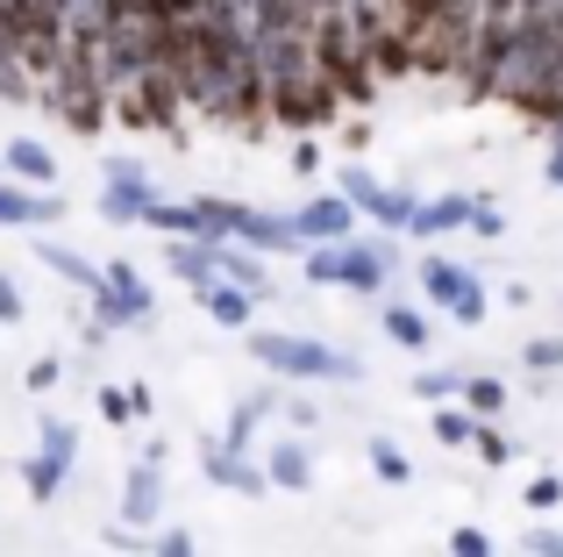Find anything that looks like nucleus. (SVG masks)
I'll use <instances>...</instances> for the list:
<instances>
[{"label": "nucleus", "instance_id": "8", "mask_svg": "<svg viewBox=\"0 0 563 557\" xmlns=\"http://www.w3.org/2000/svg\"><path fill=\"white\" fill-rule=\"evenodd\" d=\"M51 222H65V194L0 172V229H51Z\"/></svg>", "mask_w": 563, "mask_h": 557}, {"label": "nucleus", "instance_id": "12", "mask_svg": "<svg viewBox=\"0 0 563 557\" xmlns=\"http://www.w3.org/2000/svg\"><path fill=\"white\" fill-rule=\"evenodd\" d=\"M165 243H172V251H165V265L179 272L192 293L221 278V237H165Z\"/></svg>", "mask_w": 563, "mask_h": 557}, {"label": "nucleus", "instance_id": "32", "mask_svg": "<svg viewBox=\"0 0 563 557\" xmlns=\"http://www.w3.org/2000/svg\"><path fill=\"white\" fill-rule=\"evenodd\" d=\"M450 557H493V536L478 522H464V529H450Z\"/></svg>", "mask_w": 563, "mask_h": 557}, {"label": "nucleus", "instance_id": "15", "mask_svg": "<svg viewBox=\"0 0 563 557\" xmlns=\"http://www.w3.org/2000/svg\"><path fill=\"white\" fill-rule=\"evenodd\" d=\"M221 278H235V286L250 293H272V272H264V251L243 237H221Z\"/></svg>", "mask_w": 563, "mask_h": 557}, {"label": "nucleus", "instance_id": "31", "mask_svg": "<svg viewBox=\"0 0 563 557\" xmlns=\"http://www.w3.org/2000/svg\"><path fill=\"white\" fill-rule=\"evenodd\" d=\"M521 358H528V372H563V336H536Z\"/></svg>", "mask_w": 563, "mask_h": 557}, {"label": "nucleus", "instance_id": "21", "mask_svg": "<svg viewBox=\"0 0 563 557\" xmlns=\"http://www.w3.org/2000/svg\"><path fill=\"white\" fill-rule=\"evenodd\" d=\"M272 407H286L272 386H257L250 401H235V415H229V444H235V450H250V444H257V422L272 415Z\"/></svg>", "mask_w": 563, "mask_h": 557}, {"label": "nucleus", "instance_id": "26", "mask_svg": "<svg viewBox=\"0 0 563 557\" xmlns=\"http://www.w3.org/2000/svg\"><path fill=\"white\" fill-rule=\"evenodd\" d=\"M464 407H471V415H478V422H493L499 415V407H507V386H499V379H464Z\"/></svg>", "mask_w": 563, "mask_h": 557}, {"label": "nucleus", "instance_id": "9", "mask_svg": "<svg viewBox=\"0 0 563 557\" xmlns=\"http://www.w3.org/2000/svg\"><path fill=\"white\" fill-rule=\"evenodd\" d=\"M157 515H165V444L143 450L136 472H129V487H122V522L129 529H157Z\"/></svg>", "mask_w": 563, "mask_h": 557}, {"label": "nucleus", "instance_id": "18", "mask_svg": "<svg viewBox=\"0 0 563 557\" xmlns=\"http://www.w3.org/2000/svg\"><path fill=\"white\" fill-rule=\"evenodd\" d=\"M264 465H272V487H286V493L314 487V458H307V444H292V436H286V444H272V458H264Z\"/></svg>", "mask_w": 563, "mask_h": 557}, {"label": "nucleus", "instance_id": "1", "mask_svg": "<svg viewBox=\"0 0 563 557\" xmlns=\"http://www.w3.org/2000/svg\"><path fill=\"white\" fill-rule=\"evenodd\" d=\"M314 286H350V293H385V278L399 272V229L385 237H335V243H307V265Z\"/></svg>", "mask_w": 563, "mask_h": 557}, {"label": "nucleus", "instance_id": "28", "mask_svg": "<svg viewBox=\"0 0 563 557\" xmlns=\"http://www.w3.org/2000/svg\"><path fill=\"white\" fill-rule=\"evenodd\" d=\"M413 393H421L428 407H442V401H464V379H456V372H421V379H413Z\"/></svg>", "mask_w": 563, "mask_h": 557}, {"label": "nucleus", "instance_id": "4", "mask_svg": "<svg viewBox=\"0 0 563 557\" xmlns=\"http://www.w3.org/2000/svg\"><path fill=\"white\" fill-rule=\"evenodd\" d=\"M421 293H428V301H435L450 321H464V329H478V321L493 315V293H485V278L471 272V265H456V258H442V251L421 258Z\"/></svg>", "mask_w": 563, "mask_h": 557}, {"label": "nucleus", "instance_id": "24", "mask_svg": "<svg viewBox=\"0 0 563 557\" xmlns=\"http://www.w3.org/2000/svg\"><path fill=\"white\" fill-rule=\"evenodd\" d=\"M435 436H442L450 450H471V436H478V415H471L464 401H442V407H435Z\"/></svg>", "mask_w": 563, "mask_h": 557}, {"label": "nucleus", "instance_id": "16", "mask_svg": "<svg viewBox=\"0 0 563 557\" xmlns=\"http://www.w3.org/2000/svg\"><path fill=\"white\" fill-rule=\"evenodd\" d=\"M243 243H257L264 258H272V251H307L300 229H292V215H264V208L243 215Z\"/></svg>", "mask_w": 563, "mask_h": 557}, {"label": "nucleus", "instance_id": "22", "mask_svg": "<svg viewBox=\"0 0 563 557\" xmlns=\"http://www.w3.org/2000/svg\"><path fill=\"white\" fill-rule=\"evenodd\" d=\"M385 336H393V343L399 350H428V315H421V307H407V301H393V307H385Z\"/></svg>", "mask_w": 563, "mask_h": 557}, {"label": "nucleus", "instance_id": "20", "mask_svg": "<svg viewBox=\"0 0 563 557\" xmlns=\"http://www.w3.org/2000/svg\"><path fill=\"white\" fill-rule=\"evenodd\" d=\"M151 229H157V237H207V208H200V200H157Z\"/></svg>", "mask_w": 563, "mask_h": 557}, {"label": "nucleus", "instance_id": "14", "mask_svg": "<svg viewBox=\"0 0 563 557\" xmlns=\"http://www.w3.org/2000/svg\"><path fill=\"white\" fill-rule=\"evenodd\" d=\"M450 229H471V194H435V200H421V215H413V229L407 237H450Z\"/></svg>", "mask_w": 563, "mask_h": 557}, {"label": "nucleus", "instance_id": "17", "mask_svg": "<svg viewBox=\"0 0 563 557\" xmlns=\"http://www.w3.org/2000/svg\"><path fill=\"white\" fill-rule=\"evenodd\" d=\"M200 307L221 321V329H243V321H250V307H257V293H250V286H235V278H214V286H200Z\"/></svg>", "mask_w": 563, "mask_h": 557}, {"label": "nucleus", "instance_id": "29", "mask_svg": "<svg viewBox=\"0 0 563 557\" xmlns=\"http://www.w3.org/2000/svg\"><path fill=\"white\" fill-rule=\"evenodd\" d=\"M471 450H478L485 465H514V444H507V429H499V422H478V436H471Z\"/></svg>", "mask_w": 563, "mask_h": 557}, {"label": "nucleus", "instance_id": "36", "mask_svg": "<svg viewBox=\"0 0 563 557\" xmlns=\"http://www.w3.org/2000/svg\"><path fill=\"white\" fill-rule=\"evenodd\" d=\"M471 229H478V237H507V215H499L493 200H471Z\"/></svg>", "mask_w": 563, "mask_h": 557}, {"label": "nucleus", "instance_id": "13", "mask_svg": "<svg viewBox=\"0 0 563 557\" xmlns=\"http://www.w3.org/2000/svg\"><path fill=\"white\" fill-rule=\"evenodd\" d=\"M36 265H51L65 286H79L86 301H93L100 286H108V265H93V258H79L71 243H57V237H36Z\"/></svg>", "mask_w": 563, "mask_h": 557}, {"label": "nucleus", "instance_id": "7", "mask_svg": "<svg viewBox=\"0 0 563 557\" xmlns=\"http://www.w3.org/2000/svg\"><path fill=\"white\" fill-rule=\"evenodd\" d=\"M151 208H157V186H151V172H143L136 157H108L100 215H108L114 229H129V222H151Z\"/></svg>", "mask_w": 563, "mask_h": 557}, {"label": "nucleus", "instance_id": "35", "mask_svg": "<svg viewBox=\"0 0 563 557\" xmlns=\"http://www.w3.org/2000/svg\"><path fill=\"white\" fill-rule=\"evenodd\" d=\"M521 557H563V529H528L521 536Z\"/></svg>", "mask_w": 563, "mask_h": 557}, {"label": "nucleus", "instance_id": "39", "mask_svg": "<svg viewBox=\"0 0 563 557\" xmlns=\"http://www.w3.org/2000/svg\"><path fill=\"white\" fill-rule=\"evenodd\" d=\"M292 172H300V179H307V172H321V151H314V143H307V136L292 143Z\"/></svg>", "mask_w": 563, "mask_h": 557}, {"label": "nucleus", "instance_id": "42", "mask_svg": "<svg viewBox=\"0 0 563 557\" xmlns=\"http://www.w3.org/2000/svg\"><path fill=\"white\" fill-rule=\"evenodd\" d=\"M0 165H8V157H0Z\"/></svg>", "mask_w": 563, "mask_h": 557}, {"label": "nucleus", "instance_id": "33", "mask_svg": "<svg viewBox=\"0 0 563 557\" xmlns=\"http://www.w3.org/2000/svg\"><path fill=\"white\" fill-rule=\"evenodd\" d=\"M100 415L108 422H136V393L129 386H100Z\"/></svg>", "mask_w": 563, "mask_h": 557}, {"label": "nucleus", "instance_id": "37", "mask_svg": "<svg viewBox=\"0 0 563 557\" xmlns=\"http://www.w3.org/2000/svg\"><path fill=\"white\" fill-rule=\"evenodd\" d=\"M151 557H200V550H192V536H186V529H165V536L151 544Z\"/></svg>", "mask_w": 563, "mask_h": 557}, {"label": "nucleus", "instance_id": "41", "mask_svg": "<svg viewBox=\"0 0 563 557\" xmlns=\"http://www.w3.org/2000/svg\"><path fill=\"white\" fill-rule=\"evenodd\" d=\"M542 179H550V186H563V136H556V151H550V165H542Z\"/></svg>", "mask_w": 563, "mask_h": 557}, {"label": "nucleus", "instance_id": "6", "mask_svg": "<svg viewBox=\"0 0 563 557\" xmlns=\"http://www.w3.org/2000/svg\"><path fill=\"white\" fill-rule=\"evenodd\" d=\"M151 286H143V272L129 265V258H108V286L93 293V321H108V329H143L151 321Z\"/></svg>", "mask_w": 563, "mask_h": 557}, {"label": "nucleus", "instance_id": "40", "mask_svg": "<svg viewBox=\"0 0 563 557\" xmlns=\"http://www.w3.org/2000/svg\"><path fill=\"white\" fill-rule=\"evenodd\" d=\"M286 422L292 429H314V401H286Z\"/></svg>", "mask_w": 563, "mask_h": 557}, {"label": "nucleus", "instance_id": "10", "mask_svg": "<svg viewBox=\"0 0 563 557\" xmlns=\"http://www.w3.org/2000/svg\"><path fill=\"white\" fill-rule=\"evenodd\" d=\"M200 465H207V479L214 487H229V493H272V465H257L250 450H235L229 436H207V450H200Z\"/></svg>", "mask_w": 563, "mask_h": 557}, {"label": "nucleus", "instance_id": "25", "mask_svg": "<svg viewBox=\"0 0 563 557\" xmlns=\"http://www.w3.org/2000/svg\"><path fill=\"white\" fill-rule=\"evenodd\" d=\"M372 472L385 479V487H407V479H413V465H407V450H399L393 436H372Z\"/></svg>", "mask_w": 563, "mask_h": 557}, {"label": "nucleus", "instance_id": "2", "mask_svg": "<svg viewBox=\"0 0 563 557\" xmlns=\"http://www.w3.org/2000/svg\"><path fill=\"white\" fill-rule=\"evenodd\" d=\"M243 343L272 379H364V358H350L335 343H314V336H292V329H250Z\"/></svg>", "mask_w": 563, "mask_h": 557}, {"label": "nucleus", "instance_id": "34", "mask_svg": "<svg viewBox=\"0 0 563 557\" xmlns=\"http://www.w3.org/2000/svg\"><path fill=\"white\" fill-rule=\"evenodd\" d=\"M57 379H65V364H57V358H51V350H43V358H36V364H29V379H22V386H29V393H51V386H57Z\"/></svg>", "mask_w": 563, "mask_h": 557}, {"label": "nucleus", "instance_id": "23", "mask_svg": "<svg viewBox=\"0 0 563 557\" xmlns=\"http://www.w3.org/2000/svg\"><path fill=\"white\" fill-rule=\"evenodd\" d=\"M65 472H71V465H57L51 450H36V458H22V487H29V501H57V487H65Z\"/></svg>", "mask_w": 563, "mask_h": 557}, {"label": "nucleus", "instance_id": "30", "mask_svg": "<svg viewBox=\"0 0 563 557\" xmlns=\"http://www.w3.org/2000/svg\"><path fill=\"white\" fill-rule=\"evenodd\" d=\"M528 507H536V515H556V507H563V479L536 472V479H528Z\"/></svg>", "mask_w": 563, "mask_h": 557}, {"label": "nucleus", "instance_id": "3", "mask_svg": "<svg viewBox=\"0 0 563 557\" xmlns=\"http://www.w3.org/2000/svg\"><path fill=\"white\" fill-rule=\"evenodd\" d=\"M343 108H350V100L335 94L329 79H321V65H314V72H292V79H272V114H278V129H292V136H314V129H329Z\"/></svg>", "mask_w": 563, "mask_h": 557}, {"label": "nucleus", "instance_id": "5", "mask_svg": "<svg viewBox=\"0 0 563 557\" xmlns=\"http://www.w3.org/2000/svg\"><path fill=\"white\" fill-rule=\"evenodd\" d=\"M335 194H350L378 229H413V215H421V200H413L407 186H385L372 165H343L335 172Z\"/></svg>", "mask_w": 563, "mask_h": 557}, {"label": "nucleus", "instance_id": "11", "mask_svg": "<svg viewBox=\"0 0 563 557\" xmlns=\"http://www.w3.org/2000/svg\"><path fill=\"white\" fill-rule=\"evenodd\" d=\"M357 200L350 194H314L307 208H292V229H300V243H335V237H357Z\"/></svg>", "mask_w": 563, "mask_h": 557}, {"label": "nucleus", "instance_id": "38", "mask_svg": "<svg viewBox=\"0 0 563 557\" xmlns=\"http://www.w3.org/2000/svg\"><path fill=\"white\" fill-rule=\"evenodd\" d=\"M0 321H8V329H14V321H22V286H14L8 272H0Z\"/></svg>", "mask_w": 563, "mask_h": 557}, {"label": "nucleus", "instance_id": "19", "mask_svg": "<svg viewBox=\"0 0 563 557\" xmlns=\"http://www.w3.org/2000/svg\"><path fill=\"white\" fill-rule=\"evenodd\" d=\"M8 172H14V179H29V186H51L57 179V151H43L36 136H14L8 143Z\"/></svg>", "mask_w": 563, "mask_h": 557}, {"label": "nucleus", "instance_id": "27", "mask_svg": "<svg viewBox=\"0 0 563 557\" xmlns=\"http://www.w3.org/2000/svg\"><path fill=\"white\" fill-rule=\"evenodd\" d=\"M36 436H43V444H36V450H51V458H57V465H71V458H79V429H71V422H57V415H43V422H36Z\"/></svg>", "mask_w": 563, "mask_h": 557}]
</instances>
